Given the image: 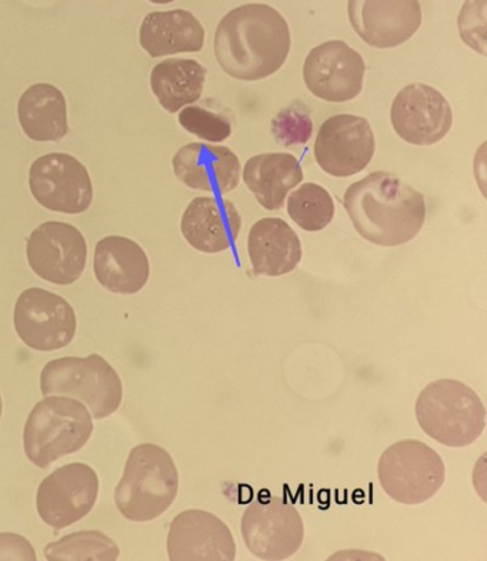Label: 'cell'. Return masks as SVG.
<instances>
[{
    "instance_id": "obj_6",
    "label": "cell",
    "mask_w": 487,
    "mask_h": 561,
    "mask_svg": "<svg viewBox=\"0 0 487 561\" xmlns=\"http://www.w3.org/2000/svg\"><path fill=\"white\" fill-rule=\"evenodd\" d=\"M42 394L77 398L89 405L94 419L112 416L120 409V375L99 355L61 357L47 363L41 374Z\"/></svg>"
},
{
    "instance_id": "obj_13",
    "label": "cell",
    "mask_w": 487,
    "mask_h": 561,
    "mask_svg": "<svg viewBox=\"0 0 487 561\" xmlns=\"http://www.w3.org/2000/svg\"><path fill=\"white\" fill-rule=\"evenodd\" d=\"M98 493L99 479L91 466H61L41 483L36 494L37 513L47 526L66 529L91 513Z\"/></svg>"
},
{
    "instance_id": "obj_8",
    "label": "cell",
    "mask_w": 487,
    "mask_h": 561,
    "mask_svg": "<svg viewBox=\"0 0 487 561\" xmlns=\"http://www.w3.org/2000/svg\"><path fill=\"white\" fill-rule=\"evenodd\" d=\"M240 529L246 547L260 560L290 559L305 539L299 512L285 500L268 494L246 508Z\"/></svg>"
},
{
    "instance_id": "obj_20",
    "label": "cell",
    "mask_w": 487,
    "mask_h": 561,
    "mask_svg": "<svg viewBox=\"0 0 487 561\" xmlns=\"http://www.w3.org/2000/svg\"><path fill=\"white\" fill-rule=\"evenodd\" d=\"M94 276L116 295H135L146 286L150 263L145 250L125 236H107L94 249Z\"/></svg>"
},
{
    "instance_id": "obj_14",
    "label": "cell",
    "mask_w": 487,
    "mask_h": 561,
    "mask_svg": "<svg viewBox=\"0 0 487 561\" xmlns=\"http://www.w3.org/2000/svg\"><path fill=\"white\" fill-rule=\"evenodd\" d=\"M365 59L343 41L314 47L304 65V80L312 94L330 103L351 102L363 91Z\"/></svg>"
},
{
    "instance_id": "obj_27",
    "label": "cell",
    "mask_w": 487,
    "mask_h": 561,
    "mask_svg": "<svg viewBox=\"0 0 487 561\" xmlns=\"http://www.w3.org/2000/svg\"><path fill=\"white\" fill-rule=\"evenodd\" d=\"M47 560H116L120 547L101 531H79L46 546Z\"/></svg>"
},
{
    "instance_id": "obj_31",
    "label": "cell",
    "mask_w": 487,
    "mask_h": 561,
    "mask_svg": "<svg viewBox=\"0 0 487 561\" xmlns=\"http://www.w3.org/2000/svg\"><path fill=\"white\" fill-rule=\"evenodd\" d=\"M0 560H36V553L25 537L0 533Z\"/></svg>"
},
{
    "instance_id": "obj_2",
    "label": "cell",
    "mask_w": 487,
    "mask_h": 561,
    "mask_svg": "<svg viewBox=\"0 0 487 561\" xmlns=\"http://www.w3.org/2000/svg\"><path fill=\"white\" fill-rule=\"evenodd\" d=\"M343 206L356 232L383 248L409 243L427 220L422 193L387 172H373L349 186Z\"/></svg>"
},
{
    "instance_id": "obj_15",
    "label": "cell",
    "mask_w": 487,
    "mask_h": 561,
    "mask_svg": "<svg viewBox=\"0 0 487 561\" xmlns=\"http://www.w3.org/2000/svg\"><path fill=\"white\" fill-rule=\"evenodd\" d=\"M390 122L396 135L406 144L432 146L451 131L453 111L438 89L411 83L396 94L390 107Z\"/></svg>"
},
{
    "instance_id": "obj_16",
    "label": "cell",
    "mask_w": 487,
    "mask_h": 561,
    "mask_svg": "<svg viewBox=\"0 0 487 561\" xmlns=\"http://www.w3.org/2000/svg\"><path fill=\"white\" fill-rule=\"evenodd\" d=\"M348 15L356 35L376 49L404 45L422 26L419 0H349Z\"/></svg>"
},
{
    "instance_id": "obj_33",
    "label": "cell",
    "mask_w": 487,
    "mask_h": 561,
    "mask_svg": "<svg viewBox=\"0 0 487 561\" xmlns=\"http://www.w3.org/2000/svg\"><path fill=\"white\" fill-rule=\"evenodd\" d=\"M3 412V404H2V398H0V417H2Z\"/></svg>"
},
{
    "instance_id": "obj_23",
    "label": "cell",
    "mask_w": 487,
    "mask_h": 561,
    "mask_svg": "<svg viewBox=\"0 0 487 561\" xmlns=\"http://www.w3.org/2000/svg\"><path fill=\"white\" fill-rule=\"evenodd\" d=\"M244 181L260 206L279 210L290 192L304 181V169L291 153H262L246 162Z\"/></svg>"
},
{
    "instance_id": "obj_9",
    "label": "cell",
    "mask_w": 487,
    "mask_h": 561,
    "mask_svg": "<svg viewBox=\"0 0 487 561\" xmlns=\"http://www.w3.org/2000/svg\"><path fill=\"white\" fill-rule=\"evenodd\" d=\"M33 199L56 214L80 215L91 207V174L80 160L69 153H47L30 169Z\"/></svg>"
},
{
    "instance_id": "obj_1",
    "label": "cell",
    "mask_w": 487,
    "mask_h": 561,
    "mask_svg": "<svg viewBox=\"0 0 487 561\" xmlns=\"http://www.w3.org/2000/svg\"><path fill=\"white\" fill-rule=\"evenodd\" d=\"M217 64L230 78L257 82L279 72L291 54L290 23L276 9L248 3L226 13L215 33Z\"/></svg>"
},
{
    "instance_id": "obj_3",
    "label": "cell",
    "mask_w": 487,
    "mask_h": 561,
    "mask_svg": "<svg viewBox=\"0 0 487 561\" xmlns=\"http://www.w3.org/2000/svg\"><path fill=\"white\" fill-rule=\"evenodd\" d=\"M179 492V473L172 456L160 446L139 445L127 457L115 503L127 520H155L168 511Z\"/></svg>"
},
{
    "instance_id": "obj_10",
    "label": "cell",
    "mask_w": 487,
    "mask_h": 561,
    "mask_svg": "<svg viewBox=\"0 0 487 561\" xmlns=\"http://www.w3.org/2000/svg\"><path fill=\"white\" fill-rule=\"evenodd\" d=\"M13 323L18 336L37 352H54L68 346L77 333L72 306L58 295L39 287L18 297Z\"/></svg>"
},
{
    "instance_id": "obj_29",
    "label": "cell",
    "mask_w": 487,
    "mask_h": 561,
    "mask_svg": "<svg viewBox=\"0 0 487 561\" xmlns=\"http://www.w3.org/2000/svg\"><path fill=\"white\" fill-rule=\"evenodd\" d=\"M179 124L189 134L196 138L211 141V144H222L228 140L231 135V125L229 119L219 113L203 110L201 106L189 105L179 113Z\"/></svg>"
},
{
    "instance_id": "obj_11",
    "label": "cell",
    "mask_w": 487,
    "mask_h": 561,
    "mask_svg": "<svg viewBox=\"0 0 487 561\" xmlns=\"http://www.w3.org/2000/svg\"><path fill=\"white\" fill-rule=\"evenodd\" d=\"M27 262L41 279L69 286L79 280L88 262L87 239L73 225L49 220L26 242Z\"/></svg>"
},
{
    "instance_id": "obj_32",
    "label": "cell",
    "mask_w": 487,
    "mask_h": 561,
    "mask_svg": "<svg viewBox=\"0 0 487 561\" xmlns=\"http://www.w3.org/2000/svg\"><path fill=\"white\" fill-rule=\"evenodd\" d=\"M149 2L156 3V4H168L174 2V0H149Z\"/></svg>"
},
{
    "instance_id": "obj_25",
    "label": "cell",
    "mask_w": 487,
    "mask_h": 561,
    "mask_svg": "<svg viewBox=\"0 0 487 561\" xmlns=\"http://www.w3.org/2000/svg\"><path fill=\"white\" fill-rule=\"evenodd\" d=\"M206 75L195 59H167L152 69L150 88L165 111L178 113L202 98Z\"/></svg>"
},
{
    "instance_id": "obj_5",
    "label": "cell",
    "mask_w": 487,
    "mask_h": 561,
    "mask_svg": "<svg viewBox=\"0 0 487 561\" xmlns=\"http://www.w3.org/2000/svg\"><path fill=\"white\" fill-rule=\"evenodd\" d=\"M92 433L87 405L64 396H45L27 417L23 447L33 465L47 469L60 457L82 450Z\"/></svg>"
},
{
    "instance_id": "obj_17",
    "label": "cell",
    "mask_w": 487,
    "mask_h": 561,
    "mask_svg": "<svg viewBox=\"0 0 487 561\" xmlns=\"http://www.w3.org/2000/svg\"><path fill=\"white\" fill-rule=\"evenodd\" d=\"M168 556L173 561H231L236 559V543L219 517L195 508L173 518Z\"/></svg>"
},
{
    "instance_id": "obj_12",
    "label": "cell",
    "mask_w": 487,
    "mask_h": 561,
    "mask_svg": "<svg viewBox=\"0 0 487 561\" xmlns=\"http://www.w3.org/2000/svg\"><path fill=\"white\" fill-rule=\"evenodd\" d=\"M375 152V134L366 117H329L316 136L315 160L330 176L351 178L365 171Z\"/></svg>"
},
{
    "instance_id": "obj_7",
    "label": "cell",
    "mask_w": 487,
    "mask_h": 561,
    "mask_svg": "<svg viewBox=\"0 0 487 561\" xmlns=\"http://www.w3.org/2000/svg\"><path fill=\"white\" fill-rule=\"evenodd\" d=\"M377 476L387 496L416 506L441 490L446 469L442 457L427 443L401 440L383 451Z\"/></svg>"
},
{
    "instance_id": "obj_26",
    "label": "cell",
    "mask_w": 487,
    "mask_h": 561,
    "mask_svg": "<svg viewBox=\"0 0 487 561\" xmlns=\"http://www.w3.org/2000/svg\"><path fill=\"white\" fill-rule=\"evenodd\" d=\"M287 214L305 232H320L335 218V201L324 186L305 183L287 201Z\"/></svg>"
},
{
    "instance_id": "obj_19",
    "label": "cell",
    "mask_w": 487,
    "mask_h": 561,
    "mask_svg": "<svg viewBox=\"0 0 487 561\" xmlns=\"http://www.w3.org/2000/svg\"><path fill=\"white\" fill-rule=\"evenodd\" d=\"M242 218L234 203L215 196L195 197L182 216L183 238L197 252L215 254L234 247Z\"/></svg>"
},
{
    "instance_id": "obj_22",
    "label": "cell",
    "mask_w": 487,
    "mask_h": 561,
    "mask_svg": "<svg viewBox=\"0 0 487 561\" xmlns=\"http://www.w3.org/2000/svg\"><path fill=\"white\" fill-rule=\"evenodd\" d=\"M205 37L199 19L183 9L149 13L139 30V44L150 58L196 54L205 46Z\"/></svg>"
},
{
    "instance_id": "obj_21",
    "label": "cell",
    "mask_w": 487,
    "mask_h": 561,
    "mask_svg": "<svg viewBox=\"0 0 487 561\" xmlns=\"http://www.w3.org/2000/svg\"><path fill=\"white\" fill-rule=\"evenodd\" d=\"M248 252L254 275L268 277L295 271L304 256L299 236L279 218L260 219L252 226Z\"/></svg>"
},
{
    "instance_id": "obj_30",
    "label": "cell",
    "mask_w": 487,
    "mask_h": 561,
    "mask_svg": "<svg viewBox=\"0 0 487 561\" xmlns=\"http://www.w3.org/2000/svg\"><path fill=\"white\" fill-rule=\"evenodd\" d=\"M457 25L462 41L486 56V0H466Z\"/></svg>"
},
{
    "instance_id": "obj_18",
    "label": "cell",
    "mask_w": 487,
    "mask_h": 561,
    "mask_svg": "<svg viewBox=\"0 0 487 561\" xmlns=\"http://www.w3.org/2000/svg\"><path fill=\"white\" fill-rule=\"evenodd\" d=\"M174 176L193 191L225 196L239 186L242 164L238 154L225 146L189 144L173 160Z\"/></svg>"
},
{
    "instance_id": "obj_4",
    "label": "cell",
    "mask_w": 487,
    "mask_h": 561,
    "mask_svg": "<svg viewBox=\"0 0 487 561\" xmlns=\"http://www.w3.org/2000/svg\"><path fill=\"white\" fill-rule=\"evenodd\" d=\"M416 419L430 438L462 449L480 437L486 427V408L479 396L462 381H433L416 400Z\"/></svg>"
},
{
    "instance_id": "obj_24",
    "label": "cell",
    "mask_w": 487,
    "mask_h": 561,
    "mask_svg": "<svg viewBox=\"0 0 487 561\" xmlns=\"http://www.w3.org/2000/svg\"><path fill=\"white\" fill-rule=\"evenodd\" d=\"M23 134L35 141H59L69 134L68 103L59 88L36 83L23 92L18 103Z\"/></svg>"
},
{
    "instance_id": "obj_28",
    "label": "cell",
    "mask_w": 487,
    "mask_h": 561,
    "mask_svg": "<svg viewBox=\"0 0 487 561\" xmlns=\"http://www.w3.org/2000/svg\"><path fill=\"white\" fill-rule=\"evenodd\" d=\"M273 138L285 148L304 146L314 135V122L301 102L292 103L273 117Z\"/></svg>"
}]
</instances>
